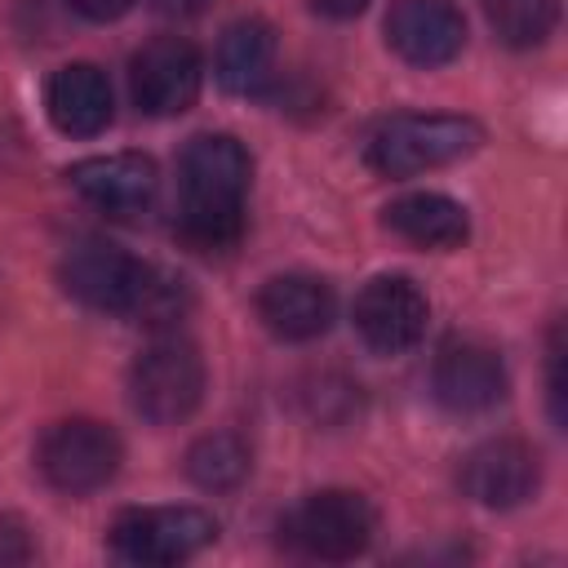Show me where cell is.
Returning <instances> with one entry per match:
<instances>
[{
    "label": "cell",
    "instance_id": "cell-8",
    "mask_svg": "<svg viewBox=\"0 0 568 568\" xmlns=\"http://www.w3.org/2000/svg\"><path fill=\"white\" fill-rule=\"evenodd\" d=\"M200 84H204L200 49L182 36H155L129 62V89L146 115H182L200 98Z\"/></svg>",
    "mask_w": 568,
    "mask_h": 568
},
{
    "label": "cell",
    "instance_id": "cell-10",
    "mask_svg": "<svg viewBox=\"0 0 568 568\" xmlns=\"http://www.w3.org/2000/svg\"><path fill=\"white\" fill-rule=\"evenodd\" d=\"M462 493L488 510H510L524 506L537 484H541V457L532 444L501 435V439H484L479 448L466 453L462 462Z\"/></svg>",
    "mask_w": 568,
    "mask_h": 568
},
{
    "label": "cell",
    "instance_id": "cell-22",
    "mask_svg": "<svg viewBox=\"0 0 568 568\" xmlns=\"http://www.w3.org/2000/svg\"><path fill=\"white\" fill-rule=\"evenodd\" d=\"M75 13H84L89 22H115L120 13H129L133 0H67Z\"/></svg>",
    "mask_w": 568,
    "mask_h": 568
},
{
    "label": "cell",
    "instance_id": "cell-7",
    "mask_svg": "<svg viewBox=\"0 0 568 568\" xmlns=\"http://www.w3.org/2000/svg\"><path fill=\"white\" fill-rule=\"evenodd\" d=\"M213 537H217V524L200 506H138V510H120L111 532H106L111 555L124 559V564H138V568L182 564V559L200 555Z\"/></svg>",
    "mask_w": 568,
    "mask_h": 568
},
{
    "label": "cell",
    "instance_id": "cell-2",
    "mask_svg": "<svg viewBox=\"0 0 568 568\" xmlns=\"http://www.w3.org/2000/svg\"><path fill=\"white\" fill-rule=\"evenodd\" d=\"M58 280L80 306L106 311V315H133V320L160 324V320H178L186 306V284L178 275H169L106 240L75 244L62 257Z\"/></svg>",
    "mask_w": 568,
    "mask_h": 568
},
{
    "label": "cell",
    "instance_id": "cell-23",
    "mask_svg": "<svg viewBox=\"0 0 568 568\" xmlns=\"http://www.w3.org/2000/svg\"><path fill=\"white\" fill-rule=\"evenodd\" d=\"M364 4H368V0H311V9H315V13L337 18V22H346V18H355V13H364Z\"/></svg>",
    "mask_w": 568,
    "mask_h": 568
},
{
    "label": "cell",
    "instance_id": "cell-20",
    "mask_svg": "<svg viewBox=\"0 0 568 568\" xmlns=\"http://www.w3.org/2000/svg\"><path fill=\"white\" fill-rule=\"evenodd\" d=\"M31 555H36V550H31V541H27L22 519L0 515V564H27Z\"/></svg>",
    "mask_w": 568,
    "mask_h": 568
},
{
    "label": "cell",
    "instance_id": "cell-5",
    "mask_svg": "<svg viewBox=\"0 0 568 568\" xmlns=\"http://www.w3.org/2000/svg\"><path fill=\"white\" fill-rule=\"evenodd\" d=\"M280 532L306 559L346 564V559H355V555L368 550V541L377 532V515H373L368 497H359L351 488H324V493L302 497L284 515Z\"/></svg>",
    "mask_w": 568,
    "mask_h": 568
},
{
    "label": "cell",
    "instance_id": "cell-9",
    "mask_svg": "<svg viewBox=\"0 0 568 568\" xmlns=\"http://www.w3.org/2000/svg\"><path fill=\"white\" fill-rule=\"evenodd\" d=\"M430 320L426 293L408 275H373L355 297V333L377 355H404L422 342Z\"/></svg>",
    "mask_w": 568,
    "mask_h": 568
},
{
    "label": "cell",
    "instance_id": "cell-19",
    "mask_svg": "<svg viewBox=\"0 0 568 568\" xmlns=\"http://www.w3.org/2000/svg\"><path fill=\"white\" fill-rule=\"evenodd\" d=\"M484 13H488V27L497 31L501 44L532 49L555 31L559 0H484Z\"/></svg>",
    "mask_w": 568,
    "mask_h": 568
},
{
    "label": "cell",
    "instance_id": "cell-11",
    "mask_svg": "<svg viewBox=\"0 0 568 568\" xmlns=\"http://www.w3.org/2000/svg\"><path fill=\"white\" fill-rule=\"evenodd\" d=\"M430 390H435V399H439L448 413H457V417L488 413V408L501 404V395H506V364H501V355H497L488 342L453 337V342H444L439 355H435Z\"/></svg>",
    "mask_w": 568,
    "mask_h": 568
},
{
    "label": "cell",
    "instance_id": "cell-16",
    "mask_svg": "<svg viewBox=\"0 0 568 568\" xmlns=\"http://www.w3.org/2000/svg\"><path fill=\"white\" fill-rule=\"evenodd\" d=\"M275 75V31L262 18H240L217 40V84L226 93L253 98Z\"/></svg>",
    "mask_w": 568,
    "mask_h": 568
},
{
    "label": "cell",
    "instance_id": "cell-24",
    "mask_svg": "<svg viewBox=\"0 0 568 568\" xmlns=\"http://www.w3.org/2000/svg\"><path fill=\"white\" fill-rule=\"evenodd\" d=\"M160 13H169V18H195V13H204L213 0H151Z\"/></svg>",
    "mask_w": 568,
    "mask_h": 568
},
{
    "label": "cell",
    "instance_id": "cell-18",
    "mask_svg": "<svg viewBox=\"0 0 568 568\" xmlns=\"http://www.w3.org/2000/svg\"><path fill=\"white\" fill-rule=\"evenodd\" d=\"M248 466H253L248 439L235 435V430L200 435L191 444V453H186V475L204 493H231V488H240L248 479Z\"/></svg>",
    "mask_w": 568,
    "mask_h": 568
},
{
    "label": "cell",
    "instance_id": "cell-15",
    "mask_svg": "<svg viewBox=\"0 0 568 568\" xmlns=\"http://www.w3.org/2000/svg\"><path fill=\"white\" fill-rule=\"evenodd\" d=\"M49 120L67 133V138H93L111 124V80L106 71H98L93 62H67L44 93Z\"/></svg>",
    "mask_w": 568,
    "mask_h": 568
},
{
    "label": "cell",
    "instance_id": "cell-3",
    "mask_svg": "<svg viewBox=\"0 0 568 568\" xmlns=\"http://www.w3.org/2000/svg\"><path fill=\"white\" fill-rule=\"evenodd\" d=\"M484 124L470 115H390L368 133L364 160L382 178H417L479 151Z\"/></svg>",
    "mask_w": 568,
    "mask_h": 568
},
{
    "label": "cell",
    "instance_id": "cell-1",
    "mask_svg": "<svg viewBox=\"0 0 568 568\" xmlns=\"http://www.w3.org/2000/svg\"><path fill=\"white\" fill-rule=\"evenodd\" d=\"M253 160L231 133H200L178 160V240L195 253H226L244 235Z\"/></svg>",
    "mask_w": 568,
    "mask_h": 568
},
{
    "label": "cell",
    "instance_id": "cell-13",
    "mask_svg": "<svg viewBox=\"0 0 568 568\" xmlns=\"http://www.w3.org/2000/svg\"><path fill=\"white\" fill-rule=\"evenodd\" d=\"M386 44L408 67H444L466 44V18L453 0H390Z\"/></svg>",
    "mask_w": 568,
    "mask_h": 568
},
{
    "label": "cell",
    "instance_id": "cell-6",
    "mask_svg": "<svg viewBox=\"0 0 568 568\" xmlns=\"http://www.w3.org/2000/svg\"><path fill=\"white\" fill-rule=\"evenodd\" d=\"M120 462H124L120 435L93 417L53 422L36 444V466H40L44 484L58 493H71V497L106 488L115 479Z\"/></svg>",
    "mask_w": 568,
    "mask_h": 568
},
{
    "label": "cell",
    "instance_id": "cell-4",
    "mask_svg": "<svg viewBox=\"0 0 568 568\" xmlns=\"http://www.w3.org/2000/svg\"><path fill=\"white\" fill-rule=\"evenodd\" d=\"M204 399V355L191 337H155L129 368V404L151 426L186 422Z\"/></svg>",
    "mask_w": 568,
    "mask_h": 568
},
{
    "label": "cell",
    "instance_id": "cell-21",
    "mask_svg": "<svg viewBox=\"0 0 568 568\" xmlns=\"http://www.w3.org/2000/svg\"><path fill=\"white\" fill-rule=\"evenodd\" d=\"M559 364H564V346H559V328L550 333V417L564 422V377H559Z\"/></svg>",
    "mask_w": 568,
    "mask_h": 568
},
{
    "label": "cell",
    "instance_id": "cell-12",
    "mask_svg": "<svg viewBox=\"0 0 568 568\" xmlns=\"http://www.w3.org/2000/svg\"><path fill=\"white\" fill-rule=\"evenodd\" d=\"M67 182L102 213L111 217H142L155 204L160 173L155 160L142 151H115V155H93L67 169Z\"/></svg>",
    "mask_w": 568,
    "mask_h": 568
},
{
    "label": "cell",
    "instance_id": "cell-17",
    "mask_svg": "<svg viewBox=\"0 0 568 568\" xmlns=\"http://www.w3.org/2000/svg\"><path fill=\"white\" fill-rule=\"evenodd\" d=\"M386 231H395L417 248H457L470 235V217L457 200L439 191H413L386 204Z\"/></svg>",
    "mask_w": 568,
    "mask_h": 568
},
{
    "label": "cell",
    "instance_id": "cell-14",
    "mask_svg": "<svg viewBox=\"0 0 568 568\" xmlns=\"http://www.w3.org/2000/svg\"><path fill=\"white\" fill-rule=\"evenodd\" d=\"M337 315V297L320 275H271L257 293V320L280 337V342H311L328 333Z\"/></svg>",
    "mask_w": 568,
    "mask_h": 568
}]
</instances>
